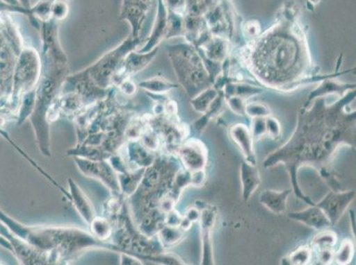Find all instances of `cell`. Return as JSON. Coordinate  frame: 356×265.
Wrapping results in <instances>:
<instances>
[{
	"mask_svg": "<svg viewBox=\"0 0 356 265\" xmlns=\"http://www.w3.org/2000/svg\"><path fill=\"white\" fill-rule=\"evenodd\" d=\"M355 93L346 94L338 101L327 103L326 96L305 103L298 113L297 126L287 143L268 155L264 166L282 164L290 176L293 192L307 205H315L302 192L298 171L302 166L316 170L332 191H341V182L332 172V164L339 148L354 147L355 111L349 109Z\"/></svg>",
	"mask_w": 356,
	"mask_h": 265,
	"instance_id": "cell-1",
	"label": "cell"
},
{
	"mask_svg": "<svg viewBox=\"0 0 356 265\" xmlns=\"http://www.w3.org/2000/svg\"><path fill=\"white\" fill-rule=\"evenodd\" d=\"M141 37H132L131 35L121 44L108 53L103 55L92 66L79 73L67 76L61 86L60 92L70 94L82 103L92 100L104 99L120 65L126 55L132 51H137L141 44Z\"/></svg>",
	"mask_w": 356,
	"mask_h": 265,
	"instance_id": "cell-2",
	"label": "cell"
},
{
	"mask_svg": "<svg viewBox=\"0 0 356 265\" xmlns=\"http://www.w3.org/2000/svg\"><path fill=\"white\" fill-rule=\"evenodd\" d=\"M20 30L10 12L0 9V106L11 103L16 64L24 48Z\"/></svg>",
	"mask_w": 356,
	"mask_h": 265,
	"instance_id": "cell-3",
	"label": "cell"
},
{
	"mask_svg": "<svg viewBox=\"0 0 356 265\" xmlns=\"http://www.w3.org/2000/svg\"><path fill=\"white\" fill-rule=\"evenodd\" d=\"M172 61L175 72L189 96H195L202 90L209 88L210 78L207 70L203 69L199 60L190 55V50L184 45H174L168 48Z\"/></svg>",
	"mask_w": 356,
	"mask_h": 265,
	"instance_id": "cell-4",
	"label": "cell"
},
{
	"mask_svg": "<svg viewBox=\"0 0 356 265\" xmlns=\"http://www.w3.org/2000/svg\"><path fill=\"white\" fill-rule=\"evenodd\" d=\"M41 58L32 47H24L16 64L13 82L12 103L34 90L41 76Z\"/></svg>",
	"mask_w": 356,
	"mask_h": 265,
	"instance_id": "cell-5",
	"label": "cell"
},
{
	"mask_svg": "<svg viewBox=\"0 0 356 265\" xmlns=\"http://www.w3.org/2000/svg\"><path fill=\"white\" fill-rule=\"evenodd\" d=\"M355 197V190H341V191L332 190L323 197L321 201L316 203V205L325 212L333 226L339 221L349 205L354 202Z\"/></svg>",
	"mask_w": 356,
	"mask_h": 265,
	"instance_id": "cell-6",
	"label": "cell"
},
{
	"mask_svg": "<svg viewBox=\"0 0 356 265\" xmlns=\"http://www.w3.org/2000/svg\"><path fill=\"white\" fill-rule=\"evenodd\" d=\"M154 0H122L120 20L131 25L132 37H140L142 27Z\"/></svg>",
	"mask_w": 356,
	"mask_h": 265,
	"instance_id": "cell-7",
	"label": "cell"
},
{
	"mask_svg": "<svg viewBox=\"0 0 356 265\" xmlns=\"http://www.w3.org/2000/svg\"><path fill=\"white\" fill-rule=\"evenodd\" d=\"M177 155L184 169L190 173L205 170L208 163V150L206 145L199 139H191L184 142L177 148Z\"/></svg>",
	"mask_w": 356,
	"mask_h": 265,
	"instance_id": "cell-8",
	"label": "cell"
},
{
	"mask_svg": "<svg viewBox=\"0 0 356 265\" xmlns=\"http://www.w3.org/2000/svg\"><path fill=\"white\" fill-rule=\"evenodd\" d=\"M158 53V47L149 51L141 53L138 51H132L126 55L124 60L120 65L113 80V85L119 86L120 84L131 79L134 74L140 72L152 62Z\"/></svg>",
	"mask_w": 356,
	"mask_h": 265,
	"instance_id": "cell-9",
	"label": "cell"
},
{
	"mask_svg": "<svg viewBox=\"0 0 356 265\" xmlns=\"http://www.w3.org/2000/svg\"><path fill=\"white\" fill-rule=\"evenodd\" d=\"M216 212L213 207H205L200 211V225L202 238V264H215L213 248V229L216 225Z\"/></svg>",
	"mask_w": 356,
	"mask_h": 265,
	"instance_id": "cell-10",
	"label": "cell"
},
{
	"mask_svg": "<svg viewBox=\"0 0 356 265\" xmlns=\"http://www.w3.org/2000/svg\"><path fill=\"white\" fill-rule=\"evenodd\" d=\"M229 137L241 151L244 161L252 164H257V155L254 151V140L252 138L250 129L247 125H233L229 130Z\"/></svg>",
	"mask_w": 356,
	"mask_h": 265,
	"instance_id": "cell-11",
	"label": "cell"
},
{
	"mask_svg": "<svg viewBox=\"0 0 356 265\" xmlns=\"http://www.w3.org/2000/svg\"><path fill=\"white\" fill-rule=\"evenodd\" d=\"M289 219L299 222L300 224L309 226L310 228L315 229L317 231L325 230L330 226H332L331 222L325 214V212L315 205H309L305 210L300 212L289 213Z\"/></svg>",
	"mask_w": 356,
	"mask_h": 265,
	"instance_id": "cell-12",
	"label": "cell"
},
{
	"mask_svg": "<svg viewBox=\"0 0 356 265\" xmlns=\"http://www.w3.org/2000/svg\"><path fill=\"white\" fill-rule=\"evenodd\" d=\"M293 189H265L259 196V202L273 214L280 215L286 212L288 197Z\"/></svg>",
	"mask_w": 356,
	"mask_h": 265,
	"instance_id": "cell-13",
	"label": "cell"
},
{
	"mask_svg": "<svg viewBox=\"0 0 356 265\" xmlns=\"http://www.w3.org/2000/svg\"><path fill=\"white\" fill-rule=\"evenodd\" d=\"M241 183L243 199L248 202L261 184L260 172L257 164L243 161L241 166Z\"/></svg>",
	"mask_w": 356,
	"mask_h": 265,
	"instance_id": "cell-14",
	"label": "cell"
},
{
	"mask_svg": "<svg viewBox=\"0 0 356 265\" xmlns=\"http://www.w3.org/2000/svg\"><path fill=\"white\" fill-rule=\"evenodd\" d=\"M158 6L157 18L155 20V25L153 31H152L151 37L144 46L138 50L139 53H149L154 48L158 47V44H160L161 40L165 37V34H166L167 12L163 5V0H158Z\"/></svg>",
	"mask_w": 356,
	"mask_h": 265,
	"instance_id": "cell-15",
	"label": "cell"
},
{
	"mask_svg": "<svg viewBox=\"0 0 356 265\" xmlns=\"http://www.w3.org/2000/svg\"><path fill=\"white\" fill-rule=\"evenodd\" d=\"M219 92L212 87H209L206 89L202 90L198 95L193 96L192 101L193 108L194 111L203 114L209 108L211 103L218 98Z\"/></svg>",
	"mask_w": 356,
	"mask_h": 265,
	"instance_id": "cell-16",
	"label": "cell"
},
{
	"mask_svg": "<svg viewBox=\"0 0 356 265\" xmlns=\"http://www.w3.org/2000/svg\"><path fill=\"white\" fill-rule=\"evenodd\" d=\"M139 87L152 93L164 94L174 88H177V85L168 82L167 80L155 77V78L143 80V82L139 83Z\"/></svg>",
	"mask_w": 356,
	"mask_h": 265,
	"instance_id": "cell-17",
	"label": "cell"
},
{
	"mask_svg": "<svg viewBox=\"0 0 356 265\" xmlns=\"http://www.w3.org/2000/svg\"><path fill=\"white\" fill-rule=\"evenodd\" d=\"M186 231L180 226L166 225L161 229L160 241L163 245L172 246L183 240Z\"/></svg>",
	"mask_w": 356,
	"mask_h": 265,
	"instance_id": "cell-18",
	"label": "cell"
},
{
	"mask_svg": "<svg viewBox=\"0 0 356 265\" xmlns=\"http://www.w3.org/2000/svg\"><path fill=\"white\" fill-rule=\"evenodd\" d=\"M355 255V244L349 239L341 242L338 251L334 253V260L337 264L346 265L351 263Z\"/></svg>",
	"mask_w": 356,
	"mask_h": 265,
	"instance_id": "cell-19",
	"label": "cell"
},
{
	"mask_svg": "<svg viewBox=\"0 0 356 265\" xmlns=\"http://www.w3.org/2000/svg\"><path fill=\"white\" fill-rule=\"evenodd\" d=\"M338 241V236L334 232L325 230L320 231L319 234L313 239L312 245L316 250L325 248H333Z\"/></svg>",
	"mask_w": 356,
	"mask_h": 265,
	"instance_id": "cell-20",
	"label": "cell"
},
{
	"mask_svg": "<svg viewBox=\"0 0 356 265\" xmlns=\"http://www.w3.org/2000/svg\"><path fill=\"white\" fill-rule=\"evenodd\" d=\"M313 251L312 248L300 247L294 250L288 257L289 264L306 265L310 264L312 261Z\"/></svg>",
	"mask_w": 356,
	"mask_h": 265,
	"instance_id": "cell-21",
	"label": "cell"
},
{
	"mask_svg": "<svg viewBox=\"0 0 356 265\" xmlns=\"http://www.w3.org/2000/svg\"><path fill=\"white\" fill-rule=\"evenodd\" d=\"M245 114L251 119H265L271 115V110L264 103L252 102L245 105Z\"/></svg>",
	"mask_w": 356,
	"mask_h": 265,
	"instance_id": "cell-22",
	"label": "cell"
},
{
	"mask_svg": "<svg viewBox=\"0 0 356 265\" xmlns=\"http://www.w3.org/2000/svg\"><path fill=\"white\" fill-rule=\"evenodd\" d=\"M266 119V118H265ZM264 118L251 119L250 129L251 135L254 142L260 140L267 135L266 121Z\"/></svg>",
	"mask_w": 356,
	"mask_h": 265,
	"instance_id": "cell-23",
	"label": "cell"
},
{
	"mask_svg": "<svg viewBox=\"0 0 356 265\" xmlns=\"http://www.w3.org/2000/svg\"><path fill=\"white\" fill-rule=\"evenodd\" d=\"M226 105L229 106V108L232 110L235 114L239 116H247L245 114V99L241 98L238 96H232L229 98L225 99Z\"/></svg>",
	"mask_w": 356,
	"mask_h": 265,
	"instance_id": "cell-24",
	"label": "cell"
},
{
	"mask_svg": "<svg viewBox=\"0 0 356 265\" xmlns=\"http://www.w3.org/2000/svg\"><path fill=\"white\" fill-rule=\"evenodd\" d=\"M265 121H266L267 135L273 140H277L282 134V128H281L280 121L277 119L271 117V116H268L265 119Z\"/></svg>",
	"mask_w": 356,
	"mask_h": 265,
	"instance_id": "cell-25",
	"label": "cell"
},
{
	"mask_svg": "<svg viewBox=\"0 0 356 265\" xmlns=\"http://www.w3.org/2000/svg\"><path fill=\"white\" fill-rule=\"evenodd\" d=\"M316 250L320 264H331L334 260V251L332 250V248H319Z\"/></svg>",
	"mask_w": 356,
	"mask_h": 265,
	"instance_id": "cell-26",
	"label": "cell"
},
{
	"mask_svg": "<svg viewBox=\"0 0 356 265\" xmlns=\"http://www.w3.org/2000/svg\"><path fill=\"white\" fill-rule=\"evenodd\" d=\"M207 180V173L205 170L195 171L191 173V183L192 186L202 187Z\"/></svg>",
	"mask_w": 356,
	"mask_h": 265,
	"instance_id": "cell-27",
	"label": "cell"
},
{
	"mask_svg": "<svg viewBox=\"0 0 356 265\" xmlns=\"http://www.w3.org/2000/svg\"><path fill=\"white\" fill-rule=\"evenodd\" d=\"M183 216H181L179 213L176 211L168 212L165 219L167 225L170 226H180L181 221H182Z\"/></svg>",
	"mask_w": 356,
	"mask_h": 265,
	"instance_id": "cell-28",
	"label": "cell"
},
{
	"mask_svg": "<svg viewBox=\"0 0 356 265\" xmlns=\"http://www.w3.org/2000/svg\"><path fill=\"white\" fill-rule=\"evenodd\" d=\"M120 90H121L122 93L125 94V95L131 96L134 95L136 92V86L134 83L131 82V80H125V82L120 84Z\"/></svg>",
	"mask_w": 356,
	"mask_h": 265,
	"instance_id": "cell-29",
	"label": "cell"
},
{
	"mask_svg": "<svg viewBox=\"0 0 356 265\" xmlns=\"http://www.w3.org/2000/svg\"><path fill=\"white\" fill-rule=\"evenodd\" d=\"M184 218H186L192 223L198 222L200 218V210L197 208V207H191L188 211L186 212Z\"/></svg>",
	"mask_w": 356,
	"mask_h": 265,
	"instance_id": "cell-30",
	"label": "cell"
},
{
	"mask_svg": "<svg viewBox=\"0 0 356 265\" xmlns=\"http://www.w3.org/2000/svg\"><path fill=\"white\" fill-rule=\"evenodd\" d=\"M0 246H2L3 248H6V250L14 252V248H13V246L10 242H9L5 237H3L1 234H0Z\"/></svg>",
	"mask_w": 356,
	"mask_h": 265,
	"instance_id": "cell-31",
	"label": "cell"
},
{
	"mask_svg": "<svg viewBox=\"0 0 356 265\" xmlns=\"http://www.w3.org/2000/svg\"><path fill=\"white\" fill-rule=\"evenodd\" d=\"M18 1L24 8L30 9L31 8V0H18Z\"/></svg>",
	"mask_w": 356,
	"mask_h": 265,
	"instance_id": "cell-32",
	"label": "cell"
},
{
	"mask_svg": "<svg viewBox=\"0 0 356 265\" xmlns=\"http://www.w3.org/2000/svg\"><path fill=\"white\" fill-rule=\"evenodd\" d=\"M351 221H353V223H354V215H353V213H352ZM352 228H353V232H354V234L355 235V231L354 230V224L352 225Z\"/></svg>",
	"mask_w": 356,
	"mask_h": 265,
	"instance_id": "cell-33",
	"label": "cell"
}]
</instances>
